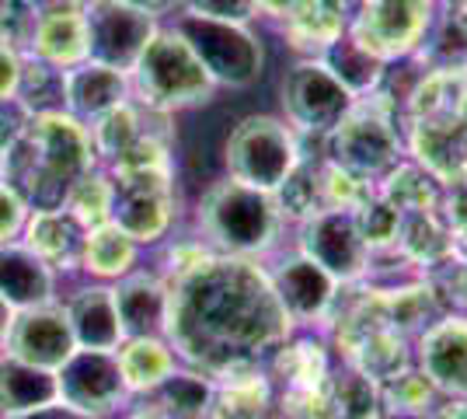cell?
<instances>
[{
  "mask_svg": "<svg viewBox=\"0 0 467 419\" xmlns=\"http://www.w3.org/2000/svg\"><path fill=\"white\" fill-rule=\"evenodd\" d=\"M290 325L269 273L252 259L210 256L168 283L164 336L210 374L248 371L254 357L286 342Z\"/></svg>",
  "mask_w": 467,
  "mask_h": 419,
  "instance_id": "cell-1",
  "label": "cell"
},
{
  "mask_svg": "<svg viewBox=\"0 0 467 419\" xmlns=\"http://www.w3.org/2000/svg\"><path fill=\"white\" fill-rule=\"evenodd\" d=\"M91 133L74 116L49 109L4 143L0 175L25 206L36 203V210H59L70 185L91 172Z\"/></svg>",
  "mask_w": 467,
  "mask_h": 419,
  "instance_id": "cell-2",
  "label": "cell"
},
{
  "mask_svg": "<svg viewBox=\"0 0 467 419\" xmlns=\"http://www.w3.org/2000/svg\"><path fill=\"white\" fill-rule=\"evenodd\" d=\"M283 214L275 206L273 193H262L241 182H220L199 203V227L223 256L252 259L258 252H269L279 238Z\"/></svg>",
  "mask_w": 467,
  "mask_h": 419,
  "instance_id": "cell-3",
  "label": "cell"
},
{
  "mask_svg": "<svg viewBox=\"0 0 467 419\" xmlns=\"http://www.w3.org/2000/svg\"><path fill=\"white\" fill-rule=\"evenodd\" d=\"M133 74V88L147 109L171 112V109H189L213 99L216 84L199 63L192 46L178 36L175 28L154 32L147 49L140 53Z\"/></svg>",
  "mask_w": 467,
  "mask_h": 419,
  "instance_id": "cell-4",
  "label": "cell"
},
{
  "mask_svg": "<svg viewBox=\"0 0 467 419\" xmlns=\"http://www.w3.org/2000/svg\"><path fill=\"white\" fill-rule=\"evenodd\" d=\"M300 164V147L286 122L273 116H248L227 140V172L234 182L275 193Z\"/></svg>",
  "mask_w": 467,
  "mask_h": 419,
  "instance_id": "cell-5",
  "label": "cell"
},
{
  "mask_svg": "<svg viewBox=\"0 0 467 419\" xmlns=\"http://www.w3.org/2000/svg\"><path fill=\"white\" fill-rule=\"evenodd\" d=\"M175 32L192 46V53L206 67L213 84L248 88L262 74V42L244 25L182 15L175 21Z\"/></svg>",
  "mask_w": 467,
  "mask_h": 419,
  "instance_id": "cell-6",
  "label": "cell"
},
{
  "mask_svg": "<svg viewBox=\"0 0 467 419\" xmlns=\"http://www.w3.org/2000/svg\"><path fill=\"white\" fill-rule=\"evenodd\" d=\"M283 109L296 130L328 137L356 109V95L342 88V80L331 78L321 60H307L296 63L283 78Z\"/></svg>",
  "mask_w": 467,
  "mask_h": 419,
  "instance_id": "cell-7",
  "label": "cell"
},
{
  "mask_svg": "<svg viewBox=\"0 0 467 419\" xmlns=\"http://www.w3.org/2000/svg\"><path fill=\"white\" fill-rule=\"evenodd\" d=\"M84 21H88V60L122 74L137 67L140 53L157 32L154 15L119 0H95L84 11Z\"/></svg>",
  "mask_w": 467,
  "mask_h": 419,
  "instance_id": "cell-8",
  "label": "cell"
},
{
  "mask_svg": "<svg viewBox=\"0 0 467 419\" xmlns=\"http://www.w3.org/2000/svg\"><path fill=\"white\" fill-rule=\"evenodd\" d=\"M300 256L317 262L335 283L359 279L370 266V245L363 241L352 210H317L300 227Z\"/></svg>",
  "mask_w": 467,
  "mask_h": 419,
  "instance_id": "cell-9",
  "label": "cell"
},
{
  "mask_svg": "<svg viewBox=\"0 0 467 419\" xmlns=\"http://www.w3.org/2000/svg\"><path fill=\"white\" fill-rule=\"evenodd\" d=\"M126 395L116 353L74 350V357L57 371V402L88 419H101Z\"/></svg>",
  "mask_w": 467,
  "mask_h": 419,
  "instance_id": "cell-10",
  "label": "cell"
},
{
  "mask_svg": "<svg viewBox=\"0 0 467 419\" xmlns=\"http://www.w3.org/2000/svg\"><path fill=\"white\" fill-rule=\"evenodd\" d=\"M429 32V0H367L352 39L373 57L390 60L419 49Z\"/></svg>",
  "mask_w": 467,
  "mask_h": 419,
  "instance_id": "cell-11",
  "label": "cell"
},
{
  "mask_svg": "<svg viewBox=\"0 0 467 419\" xmlns=\"http://www.w3.org/2000/svg\"><path fill=\"white\" fill-rule=\"evenodd\" d=\"M328 140L335 164L359 182L377 179L398 164V133L388 120L370 116L367 109H352L342 126L328 133Z\"/></svg>",
  "mask_w": 467,
  "mask_h": 419,
  "instance_id": "cell-12",
  "label": "cell"
},
{
  "mask_svg": "<svg viewBox=\"0 0 467 419\" xmlns=\"http://www.w3.org/2000/svg\"><path fill=\"white\" fill-rule=\"evenodd\" d=\"M112 224H119L133 241H154L171 224V185L168 172L116 175Z\"/></svg>",
  "mask_w": 467,
  "mask_h": 419,
  "instance_id": "cell-13",
  "label": "cell"
},
{
  "mask_svg": "<svg viewBox=\"0 0 467 419\" xmlns=\"http://www.w3.org/2000/svg\"><path fill=\"white\" fill-rule=\"evenodd\" d=\"M7 353L36 363L42 371H59L67 360L74 357L78 342L70 332V321L59 308L39 304V308H25L15 311V321L7 329Z\"/></svg>",
  "mask_w": 467,
  "mask_h": 419,
  "instance_id": "cell-14",
  "label": "cell"
},
{
  "mask_svg": "<svg viewBox=\"0 0 467 419\" xmlns=\"http://www.w3.org/2000/svg\"><path fill=\"white\" fill-rule=\"evenodd\" d=\"M419 367L436 392L467 399V319L432 321L419 340Z\"/></svg>",
  "mask_w": 467,
  "mask_h": 419,
  "instance_id": "cell-15",
  "label": "cell"
},
{
  "mask_svg": "<svg viewBox=\"0 0 467 419\" xmlns=\"http://www.w3.org/2000/svg\"><path fill=\"white\" fill-rule=\"evenodd\" d=\"M275 298L283 304V311L290 315V321H314L328 311L331 298H335V279L311 262L307 256H290L279 262V269L269 273Z\"/></svg>",
  "mask_w": 467,
  "mask_h": 419,
  "instance_id": "cell-16",
  "label": "cell"
},
{
  "mask_svg": "<svg viewBox=\"0 0 467 419\" xmlns=\"http://www.w3.org/2000/svg\"><path fill=\"white\" fill-rule=\"evenodd\" d=\"M63 315L70 321V332L78 350H95V353H116L122 346V325L116 315V300L109 287H88L70 298L63 308Z\"/></svg>",
  "mask_w": 467,
  "mask_h": 419,
  "instance_id": "cell-17",
  "label": "cell"
},
{
  "mask_svg": "<svg viewBox=\"0 0 467 419\" xmlns=\"http://www.w3.org/2000/svg\"><path fill=\"white\" fill-rule=\"evenodd\" d=\"M130 95V78L122 70L101 63H80L74 70H63V101L74 116H105L109 109L122 105Z\"/></svg>",
  "mask_w": 467,
  "mask_h": 419,
  "instance_id": "cell-18",
  "label": "cell"
},
{
  "mask_svg": "<svg viewBox=\"0 0 467 419\" xmlns=\"http://www.w3.org/2000/svg\"><path fill=\"white\" fill-rule=\"evenodd\" d=\"M122 336H161L168 321V287L154 277H126L112 290Z\"/></svg>",
  "mask_w": 467,
  "mask_h": 419,
  "instance_id": "cell-19",
  "label": "cell"
},
{
  "mask_svg": "<svg viewBox=\"0 0 467 419\" xmlns=\"http://www.w3.org/2000/svg\"><path fill=\"white\" fill-rule=\"evenodd\" d=\"M49 294H53L49 266L32 248L0 245V298L15 311H25V308L49 304Z\"/></svg>",
  "mask_w": 467,
  "mask_h": 419,
  "instance_id": "cell-20",
  "label": "cell"
},
{
  "mask_svg": "<svg viewBox=\"0 0 467 419\" xmlns=\"http://www.w3.org/2000/svg\"><path fill=\"white\" fill-rule=\"evenodd\" d=\"M57 402V371H42L18 357L0 360V413L28 416Z\"/></svg>",
  "mask_w": 467,
  "mask_h": 419,
  "instance_id": "cell-21",
  "label": "cell"
},
{
  "mask_svg": "<svg viewBox=\"0 0 467 419\" xmlns=\"http://www.w3.org/2000/svg\"><path fill=\"white\" fill-rule=\"evenodd\" d=\"M116 363L126 392H154L175 371V350L161 336H133L116 350Z\"/></svg>",
  "mask_w": 467,
  "mask_h": 419,
  "instance_id": "cell-22",
  "label": "cell"
},
{
  "mask_svg": "<svg viewBox=\"0 0 467 419\" xmlns=\"http://www.w3.org/2000/svg\"><path fill=\"white\" fill-rule=\"evenodd\" d=\"M36 53L49 67H80L88 60V21L78 7L42 15L36 25Z\"/></svg>",
  "mask_w": 467,
  "mask_h": 419,
  "instance_id": "cell-23",
  "label": "cell"
},
{
  "mask_svg": "<svg viewBox=\"0 0 467 419\" xmlns=\"http://www.w3.org/2000/svg\"><path fill=\"white\" fill-rule=\"evenodd\" d=\"M84 227L70 217L63 206L59 210H36L32 220L25 224V248H32L46 266L49 262H78L84 248Z\"/></svg>",
  "mask_w": 467,
  "mask_h": 419,
  "instance_id": "cell-24",
  "label": "cell"
},
{
  "mask_svg": "<svg viewBox=\"0 0 467 419\" xmlns=\"http://www.w3.org/2000/svg\"><path fill=\"white\" fill-rule=\"evenodd\" d=\"M137 262V241L130 238L119 224L105 220L84 235L80 266L95 277H126Z\"/></svg>",
  "mask_w": 467,
  "mask_h": 419,
  "instance_id": "cell-25",
  "label": "cell"
},
{
  "mask_svg": "<svg viewBox=\"0 0 467 419\" xmlns=\"http://www.w3.org/2000/svg\"><path fill=\"white\" fill-rule=\"evenodd\" d=\"M321 63L331 70V78L342 80V88H349L356 99L363 91H373L384 78V60L373 57L370 49H363L352 36H342V39L331 42L328 49L321 53Z\"/></svg>",
  "mask_w": 467,
  "mask_h": 419,
  "instance_id": "cell-26",
  "label": "cell"
},
{
  "mask_svg": "<svg viewBox=\"0 0 467 419\" xmlns=\"http://www.w3.org/2000/svg\"><path fill=\"white\" fill-rule=\"evenodd\" d=\"M157 392V409H164L171 419H206L213 409V388L210 381H202L199 374H178L171 371V378L164 381Z\"/></svg>",
  "mask_w": 467,
  "mask_h": 419,
  "instance_id": "cell-27",
  "label": "cell"
},
{
  "mask_svg": "<svg viewBox=\"0 0 467 419\" xmlns=\"http://www.w3.org/2000/svg\"><path fill=\"white\" fill-rule=\"evenodd\" d=\"M112 200H116V185L105 179V175L88 172L84 179H78L70 185V193L63 200V210L78 220L84 231H91L98 224L112 220Z\"/></svg>",
  "mask_w": 467,
  "mask_h": 419,
  "instance_id": "cell-28",
  "label": "cell"
},
{
  "mask_svg": "<svg viewBox=\"0 0 467 419\" xmlns=\"http://www.w3.org/2000/svg\"><path fill=\"white\" fill-rule=\"evenodd\" d=\"M140 112L130 105V101H122L116 109H109L105 116H98L95 126H91V147H95L101 158H112L116 161L133 140L143 137V126H140ZM150 133V130H147Z\"/></svg>",
  "mask_w": 467,
  "mask_h": 419,
  "instance_id": "cell-29",
  "label": "cell"
},
{
  "mask_svg": "<svg viewBox=\"0 0 467 419\" xmlns=\"http://www.w3.org/2000/svg\"><path fill=\"white\" fill-rule=\"evenodd\" d=\"M185 7H189V15L234 21V25H244L258 15V0H185Z\"/></svg>",
  "mask_w": 467,
  "mask_h": 419,
  "instance_id": "cell-30",
  "label": "cell"
},
{
  "mask_svg": "<svg viewBox=\"0 0 467 419\" xmlns=\"http://www.w3.org/2000/svg\"><path fill=\"white\" fill-rule=\"evenodd\" d=\"M25 210H28L25 200H21L11 185L0 182V245H7L25 227Z\"/></svg>",
  "mask_w": 467,
  "mask_h": 419,
  "instance_id": "cell-31",
  "label": "cell"
},
{
  "mask_svg": "<svg viewBox=\"0 0 467 419\" xmlns=\"http://www.w3.org/2000/svg\"><path fill=\"white\" fill-rule=\"evenodd\" d=\"M21 88V60L18 53L0 42V101H11Z\"/></svg>",
  "mask_w": 467,
  "mask_h": 419,
  "instance_id": "cell-32",
  "label": "cell"
},
{
  "mask_svg": "<svg viewBox=\"0 0 467 419\" xmlns=\"http://www.w3.org/2000/svg\"><path fill=\"white\" fill-rule=\"evenodd\" d=\"M18 419H88L74 413V409H67L63 402H53V405H46V409H36V413H28V416H18Z\"/></svg>",
  "mask_w": 467,
  "mask_h": 419,
  "instance_id": "cell-33",
  "label": "cell"
},
{
  "mask_svg": "<svg viewBox=\"0 0 467 419\" xmlns=\"http://www.w3.org/2000/svg\"><path fill=\"white\" fill-rule=\"evenodd\" d=\"M119 4H130V7H137V11H147V15H164L168 7H175V0H119Z\"/></svg>",
  "mask_w": 467,
  "mask_h": 419,
  "instance_id": "cell-34",
  "label": "cell"
},
{
  "mask_svg": "<svg viewBox=\"0 0 467 419\" xmlns=\"http://www.w3.org/2000/svg\"><path fill=\"white\" fill-rule=\"evenodd\" d=\"M11 321H15V308H11L7 300L0 298V342L7 340V329H11Z\"/></svg>",
  "mask_w": 467,
  "mask_h": 419,
  "instance_id": "cell-35",
  "label": "cell"
},
{
  "mask_svg": "<svg viewBox=\"0 0 467 419\" xmlns=\"http://www.w3.org/2000/svg\"><path fill=\"white\" fill-rule=\"evenodd\" d=\"M130 419H171L164 409H157V405H143V409H137Z\"/></svg>",
  "mask_w": 467,
  "mask_h": 419,
  "instance_id": "cell-36",
  "label": "cell"
},
{
  "mask_svg": "<svg viewBox=\"0 0 467 419\" xmlns=\"http://www.w3.org/2000/svg\"><path fill=\"white\" fill-rule=\"evenodd\" d=\"M464 4H467V0H464Z\"/></svg>",
  "mask_w": 467,
  "mask_h": 419,
  "instance_id": "cell-37",
  "label": "cell"
}]
</instances>
